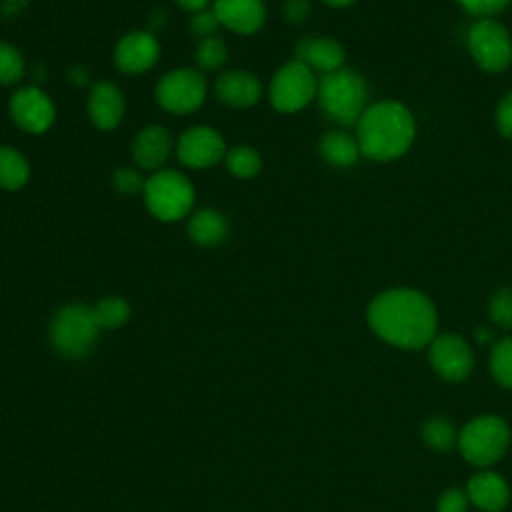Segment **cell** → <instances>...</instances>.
<instances>
[{
	"mask_svg": "<svg viewBox=\"0 0 512 512\" xmlns=\"http://www.w3.org/2000/svg\"><path fill=\"white\" fill-rule=\"evenodd\" d=\"M322 2L328 4V6H334V8H342V6H348V4H352L356 0H322Z\"/></svg>",
	"mask_w": 512,
	"mask_h": 512,
	"instance_id": "obj_40",
	"label": "cell"
},
{
	"mask_svg": "<svg viewBox=\"0 0 512 512\" xmlns=\"http://www.w3.org/2000/svg\"><path fill=\"white\" fill-rule=\"evenodd\" d=\"M30 180V162L14 146H0V188L6 192L22 190Z\"/></svg>",
	"mask_w": 512,
	"mask_h": 512,
	"instance_id": "obj_21",
	"label": "cell"
},
{
	"mask_svg": "<svg viewBox=\"0 0 512 512\" xmlns=\"http://www.w3.org/2000/svg\"><path fill=\"white\" fill-rule=\"evenodd\" d=\"M430 362L446 380H462L472 370L470 346L456 334H442L432 342Z\"/></svg>",
	"mask_w": 512,
	"mask_h": 512,
	"instance_id": "obj_14",
	"label": "cell"
},
{
	"mask_svg": "<svg viewBox=\"0 0 512 512\" xmlns=\"http://www.w3.org/2000/svg\"><path fill=\"white\" fill-rule=\"evenodd\" d=\"M422 436L426 444L436 450H448L456 440V432L452 424L442 418H430L422 428Z\"/></svg>",
	"mask_w": 512,
	"mask_h": 512,
	"instance_id": "obj_28",
	"label": "cell"
},
{
	"mask_svg": "<svg viewBox=\"0 0 512 512\" xmlns=\"http://www.w3.org/2000/svg\"><path fill=\"white\" fill-rule=\"evenodd\" d=\"M194 56H196V66L200 72H214L226 64L228 46H226L224 38L210 36V38L198 40Z\"/></svg>",
	"mask_w": 512,
	"mask_h": 512,
	"instance_id": "obj_25",
	"label": "cell"
},
{
	"mask_svg": "<svg viewBox=\"0 0 512 512\" xmlns=\"http://www.w3.org/2000/svg\"><path fill=\"white\" fill-rule=\"evenodd\" d=\"M218 28H220V22H218V18H216V14H214L212 8H206V10H202V12L192 14L190 32H192L198 40L216 36Z\"/></svg>",
	"mask_w": 512,
	"mask_h": 512,
	"instance_id": "obj_31",
	"label": "cell"
},
{
	"mask_svg": "<svg viewBox=\"0 0 512 512\" xmlns=\"http://www.w3.org/2000/svg\"><path fill=\"white\" fill-rule=\"evenodd\" d=\"M12 122L28 134H44L56 120V106L40 86L16 88L8 102Z\"/></svg>",
	"mask_w": 512,
	"mask_h": 512,
	"instance_id": "obj_11",
	"label": "cell"
},
{
	"mask_svg": "<svg viewBox=\"0 0 512 512\" xmlns=\"http://www.w3.org/2000/svg\"><path fill=\"white\" fill-rule=\"evenodd\" d=\"M510 440L508 426L498 416H480L460 432V450L464 458L476 466H486L498 460Z\"/></svg>",
	"mask_w": 512,
	"mask_h": 512,
	"instance_id": "obj_8",
	"label": "cell"
},
{
	"mask_svg": "<svg viewBox=\"0 0 512 512\" xmlns=\"http://www.w3.org/2000/svg\"><path fill=\"white\" fill-rule=\"evenodd\" d=\"M24 74V54L14 44L0 40V86H16Z\"/></svg>",
	"mask_w": 512,
	"mask_h": 512,
	"instance_id": "obj_26",
	"label": "cell"
},
{
	"mask_svg": "<svg viewBox=\"0 0 512 512\" xmlns=\"http://www.w3.org/2000/svg\"><path fill=\"white\" fill-rule=\"evenodd\" d=\"M468 48L476 64L486 72H502L512 60L508 30L496 20L482 18L468 32Z\"/></svg>",
	"mask_w": 512,
	"mask_h": 512,
	"instance_id": "obj_9",
	"label": "cell"
},
{
	"mask_svg": "<svg viewBox=\"0 0 512 512\" xmlns=\"http://www.w3.org/2000/svg\"><path fill=\"white\" fill-rule=\"evenodd\" d=\"M296 60L306 64L312 72L330 74L344 64V48L334 38L316 36L304 38L296 46Z\"/></svg>",
	"mask_w": 512,
	"mask_h": 512,
	"instance_id": "obj_18",
	"label": "cell"
},
{
	"mask_svg": "<svg viewBox=\"0 0 512 512\" xmlns=\"http://www.w3.org/2000/svg\"><path fill=\"white\" fill-rule=\"evenodd\" d=\"M172 148L174 142L170 130L160 124H150L136 134L132 142V160L136 168L156 172L164 168Z\"/></svg>",
	"mask_w": 512,
	"mask_h": 512,
	"instance_id": "obj_16",
	"label": "cell"
},
{
	"mask_svg": "<svg viewBox=\"0 0 512 512\" xmlns=\"http://www.w3.org/2000/svg\"><path fill=\"white\" fill-rule=\"evenodd\" d=\"M316 96L330 120L338 124H354L366 110L368 90L358 72L342 66L330 74H322Z\"/></svg>",
	"mask_w": 512,
	"mask_h": 512,
	"instance_id": "obj_4",
	"label": "cell"
},
{
	"mask_svg": "<svg viewBox=\"0 0 512 512\" xmlns=\"http://www.w3.org/2000/svg\"><path fill=\"white\" fill-rule=\"evenodd\" d=\"M208 94V84L198 68H174L166 72L154 88L156 102L162 110L186 116L202 108Z\"/></svg>",
	"mask_w": 512,
	"mask_h": 512,
	"instance_id": "obj_6",
	"label": "cell"
},
{
	"mask_svg": "<svg viewBox=\"0 0 512 512\" xmlns=\"http://www.w3.org/2000/svg\"><path fill=\"white\" fill-rule=\"evenodd\" d=\"M216 98L228 108H252L262 98V84L248 70H226L216 78Z\"/></svg>",
	"mask_w": 512,
	"mask_h": 512,
	"instance_id": "obj_17",
	"label": "cell"
},
{
	"mask_svg": "<svg viewBox=\"0 0 512 512\" xmlns=\"http://www.w3.org/2000/svg\"><path fill=\"white\" fill-rule=\"evenodd\" d=\"M100 326L96 324L94 312L86 304L62 306L50 324V340L54 348L68 356L80 358L88 354L98 338Z\"/></svg>",
	"mask_w": 512,
	"mask_h": 512,
	"instance_id": "obj_5",
	"label": "cell"
},
{
	"mask_svg": "<svg viewBox=\"0 0 512 512\" xmlns=\"http://www.w3.org/2000/svg\"><path fill=\"white\" fill-rule=\"evenodd\" d=\"M476 338H478V342H482V344H490V342L494 340V338H492V330L486 328V326L476 328Z\"/></svg>",
	"mask_w": 512,
	"mask_h": 512,
	"instance_id": "obj_38",
	"label": "cell"
},
{
	"mask_svg": "<svg viewBox=\"0 0 512 512\" xmlns=\"http://www.w3.org/2000/svg\"><path fill=\"white\" fill-rule=\"evenodd\" d=\"M496 124H498V130L506 138H512V92H508L500 100L498 110H496Z\"/></svg>",
	"mask_w": 512,
	"mask_h": 512,
	"instance_id": "obj_33",
	"label": "cell"
},
{
	"mask_svg": "<svg viewBox=\"0 0 512 512\" xmlns=\"http://www.w3.org/2000/svg\"><path fill=\"white\" fill-rule=\"evenodd\" d=\"M70 72H72V70H70ZM70 76H72V80H74L76 84H84V82H86V72H82V70H76V68H74V72H72Z\"/></svg>",
	"mask_w": 512,
	"mask_h": 512,
	"instance_id": "obj_39",
	"label": "cell"
},
{
	"mask_svg": "<svg viewBox=\"0 0 512 512\" xmlns=\"http://www.w3.org/2000/svg\"><path fill=\"white\" fill-rule=\"evenodd\" d=\"M320 156L338 168L352 166L360 156L358 142L346 132H328L320 140Z\"/></svg>",
	"mask_w": 512,
	"mask_h": 512,
	"instance_id": "obj_22",
	"label": "cell"
},
{
	"mask_svg": "<svg viewBox=\"0 0 512 512\" xmlns=\"http://www.w3.org/2000/svg\"><path fill=\"white\" fill-rule=\"evenodd\" d=\"M468 496L478 508L486 512H498L508 502V486L498 474L482 472L470 478Z\"/></svg>",
	"mask_w": 512,
	"mask_h": 512,
	"instance_id": "obj_20",
	"label": "cell"
},
{
	"mask_svg": "<svg viewBox=\"0 0 512 512\" xmlns=\"http://www.w3.org/2000/svg\"><path fill=\"white\" fill-rule=\"evenodd\" d=\"M224 164L232 176H236L240 180H248V178H254L256 174H260L262 156L256 148H252L248 144H238L234 148H228V152L224 156Z\"/></svg>",
	"mask_w": 512,
	"mask_h": 512,
	"instance_id": "obj_23",
	"label": "cell"
},
{
	"mask_svg": "<svg viewBox=\"0 0 512 512\" xmlns=\"http://www.w3.org/2000/svg\"><path fill=\"white\" fill-rule=\"evenodd\" d=\"M282 14L290 24H298L308 18L310 2L308 0H286L282 6Z\"/></svg>",
	"mask_w": 512,
	"mask_h": 512,
	"instance_id": "obj_35",
	"label": "cell"
},
{
	"mask_svg": "<svg viewBox=\"0 0 512 512\" xmlns=\"http://www.w3.org/2000/svg\"><path fill=\"white\" fill-rule=\"evenodd\" d=\"M438 512H466V496L462 490H446L438 500Z\"/></svg>",
	"mask_w": 512,
	"mask_h": 512,
	"instance_id": "obj_34",
	"label": "cell"
},
{
	"mask_svg": "<svg viewBox=\"0 0 512 512\" xmlns=\"http://www.w3.org/2000/svg\"><path fill=\"white\" fill-rule=\"evenodd\" d=\"M368 322L386 342L402 348H420L434 336L436 310L422 292L394 288L372 300Z\"/></svg>",
	"mask_w": 512,
	"mask_h": 512,
	"instance_id": "obj_1",
	"label": "cell"
},
{
	"mask_svg": "<svg viewBox=\"0 0 512 512\" xmlns=\"http://www.w3.org/2000/svg\"><path fill=\"white\" fill-rule=\"evenodd\" d=\"M356 142L360 154L372 160H392L408 150L414 138V118L406 106L384 100L368 106L360 116Z\"/></svg>",
	"mask_w": 512,
	"mask_h": 512,
	"instance_id": "obj_2",
	"label": "cell"
},
{
	"mask_svg": "<svg viewBox=\"0 0 512 512\" xmlns=\"http://www.w3.org/2000/svg\"><path fill=\"white\" fill-rule=\"evenodd\" d=\"M142 196L150 216L160 222H178L192 214L196 192L184 172L162 168L146 178Z\"/></svg>",
	"mask_w": 512,
	"mask_h": 512,
	"instance_id": "obj_3",
	"label": "cell"
},
{
	"mask_svg": "<svg viewBox=\"0 0 512 512\" xmlns=\"http://www.w3.org/2000/svg\"><path fill=\"white\" fill-rule=\"evenodd\" d=\"M160 44L148 30H132L124 34L112 52L114 66L128 76L146 74L160 60Z\"/></svg>",
	"mask_w": 512,
	"mask_h": 512,
	"instance_id": "obj_12",
	"label": "cell"
},
{
	"mask_svg": "<svg viewBox=\"0 0 512 512\" xmlns=\"http://www.w3.org/2000/svg\"><path fill=\"white\" fill-rule=\"evenodd\" d=\"M490 316L500 328H512V290L502 288L490 300Z\"/></svg>",
	"mask_w": 512,
	"mask_h": 512,
	"instance_id": "obj_30",
	"label": "cell"
},
{
	"mask_svg": "<svg viewBox=\"0 0 512 512\" xmlns=\"http://www.w3.org/2000/svg\"><path fill=\"white\" fill-rule=\"evenodd\" d=\"M182 10L190 12V14H196V12H202L206 8H212V2L214 0H174Z\"/></svg>",
	"mask_w": 512,
	"mask_h": 512,
	"instance_id": "obj_37",
	"label": "cell"
},
{
	"mask_svg": "<svg viewBox=\"0 0 512 512\" xmlns=\"http://www.w3.org/2000/svg\"><path fill=\"white\" fill-rule=\"evenodd\" d=\"M490 368L500 384L512 388V338H504L494 346Z\"/></svg>",
	"mask_w": 512,
	"mask_h": 512,
	"instance_id": "obj_27",
	"label": "cell"
},
{
	"mask_svg": "<svg viewBox=\"0 0 512 512\" xmlns=\"http://www.w3.org/2000/svg\"><path fill=\"white\" fill-rule=\"evenodd\" d=\"M28 8V0H4L0 4V16L2 18H16Z\"/></svg>",
	"mask_w": 512,
	"mask_h": 512,
	"instance_id": "obj_36",
	"label": "cell"
},
{
	"mask_svg": "<svg viewBox=\"0 0 512 512\" xmlns=\"http://www.w3.org/2000/svg\"><path fill=\"white\" fill-rule=\"evenodd\" d=\"M186 232L198 246H218L228 236V220L216 208H200L188 216Z\"/></svg>",
	"mask_w": 512,
	"mask_h": 512,
	"instance_id": "obj_19",
	"label": "cell"
},
{
	"mask_svg": "<svg viewBox=\"0 0 512 512\" xmlns=\"http://www.w3.org/2000/svg\"><path fill=\"white\" fill-rule=\"evenodd\" d=\"M316 92V74L296 58L280 66L268 84V100L272 108L284 114H292L306 108L312 102V98H316Z\"/></svg>",
	"mask_w": 512,
	"mask_h": 512,
	"instance_id": "obj_7",
	"label": "cell"
},
{
	"mask_svg": "<svg viewBox=\"0 0 512 512\" xmlns=\"http://www.w3.org/2000/svg\"><path fill=\"white\" fill-rule=\"evenodd\" d=\"M212 10L222 28L240 36L258 32L266 22L264 0H214Z\"/></svg>",
	"mask_w": 512,
	"mask_h": 512,
	"instance_id": "obj_15",
	"label": "cell"
},
{
	"mask_svg": "<svg viewBox=\"0 0 512 512\" xmlns=\"http://www.w3.org/2000/svg\"><path fill=\"white\" fill-rule=\"evenodd\" d=\"M126 110V100L122 90L112 80H98L90 86L86 98V112L90 122L104 132L114 130Z\"/></svg>",
	"mask_w": 512,
	"mask_h": 512,
	"instance_id": "obj_13",
	"label": "cell"
},
{
	"mask_svg": "<svg viewBox=\"0 0 512 512\" xmlns=\"http://www.w3.org/2000/svg\"><path fill=\"white\" fill-rule=\"evenodd\" d=\"M92 312H94V318H96V324L100 326V330L102 328L114 330L128 322L130 304L120 296H108V298H102L96 306H92Z\"/></svg>",
	"mask_w": 512,
	"mask_h": 512,
	"instance_id": "obj_24",
	"label": "cell"
},
{
	"mask_svg": "<svg viewBox=\"0 0 512 512\" xmlns=\"http://www.w3.org/2000/svg\"><path fill=\"white\" fill-rule=\"evenodd\" d=\"M462 4V8L474 16H492L498 14L500 10H504L508 6L510 0H458Z\"/></svg>",
	"mask_w": 512,
	"mask_h": 512,
	"instance_id": "obj_32",
	"label": "cell"
},
{
	"mask_svg": "<svg viewBox=\"0 0 512 512\" xmlns=\"http://www.w3.org/2000/svg\"><path fill=\"white\" fill-rule=\"evenodd\" d=\"M144 184H146V178H142L140 168H136V166H122V168H116L112 174L114 190L120 194H126V196L142 192Z\"/></svg>",
	"mask_w": 512,
	"mask_h": 512,
	"instance_id": "obj_29",
	"label": "cell"
},
{
	"mask_svg": "<svg viewBox=\"0 0 512 512\" xmlns=\"http://www.w3.org/2000/svg\"><path fill=\"white\" fill-rule=\"evenodd\" d=\"M176 158L192 170H206L224 160L228 148L222 134L212 126H190L174 144Z\"/></svg>",
	"mask_w": 512,
	"mask_h": 512,
	"instance_id": "obj_10",
	"label": "cell"
}]
</instances>
